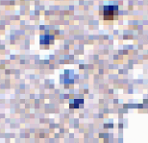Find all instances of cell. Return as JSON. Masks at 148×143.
<instances>
[{
    "label": "cell",
    "instance_id": "cell-1",
    "mask_svg": "<svg viewBox=\"0 0 148 143\" xmlns=\"http://www.w3.org/2000/svg\"><path fill=\"white\" fill-rule=\"evenodd\" d=\"M103 11H104V19L112 20L118 13V7L117 6H105Z\"/></svg>",
    "mask_w": 148,
    "mask_h": 143
},
{
    "label": "cell",
    "instance_id": "cell-2",
    "mask_svg": "<svg viewBox=\"0 0 148 143\" xmlns=\"http://www.w3.org/2000/svg\"><path fill=\"white\" fill-rule=\"evenodd\" d=\"M54 42V36L45 35L40 37V44H52Z\"/></svg>",
    "mask_w": 148,
    "mask_h": 143
}]
</instances>
